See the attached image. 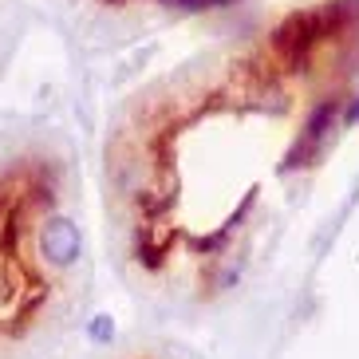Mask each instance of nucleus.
<instances>
[{
    "label": "nucleus",
    "instance_id": "nucleus-1",
    "mask_svg": "<svg viewBox=\"0 0 359 359\" xmlns=\"http://www.w3.org/2000/svg\"><path fill=\"white\" fill-rule=\"evenodd\" d=\"M40 253L43 261L60 269V273H72L75 264L83 261V229L72 213H64L55 205L48 217L40 222Z\"/></svg>",
    "mask_w": 359,
    "mask_h": 359
},
{
    "label": "nucleus",
    "instance_id": "nucleus-2",
    "mask_svg": "<svg viewBox=\"0 0 359 359\" xmlns=\"http://www.w3.org/2000/svg\"><path fill=\"white\" fill-rule=\"evenodd\" d=\"M332 118H336V103L327 99V103H320L316 111H312V118L304 123V135H300V142H308V147H316V150H320V142H324L327 127H332Z\"/></svg>",
    "mask_w": 359,
    "mask_h": 359
},
{
    "label": "nucleus",
    "instance_id": "nucleus-3",
    "mask_svg": "<svg viewBox=\"0 0 359 359\" xmlns=\"http://www.w3.org/2000/svg\"><path fill=\"white\" fill-rule=\"evenodd\" d=\"M111 336H115V324H111L107 316H95V320H91V339H95V344H107Z\"/></svg>",
    "mask_w": 359,
    "mask_h": 359
},
{
    "label": "nucleus",
    "instance_id": "nucleus-4",
    "mask_svg": "<svg viewBox=\"0 0 359 359\" xmlns=\"http://www.w3.org/2000/svg\"><path fill=\"white\" fill-rule=\"evenodd\" d=\"M348 123H359V99L348 107Z\"/></svg>",
    "mask_w": 359,
    "mask_h": 359
},
{
    "label": "nucleus",
    "instance_id": "nucleus-5",
    "mask_svg": "<svg viewBox=\"0 0 359 359\" xmlns=\"http://www.w3.org/2000/svg\"><path fill=\"white\" fill-rule=\"evenodd\" d=\"M210 4H233V0H210Z\"/></svg>",
    "mask_w": 359,
    "mask_h": 359
}]
</instances>
